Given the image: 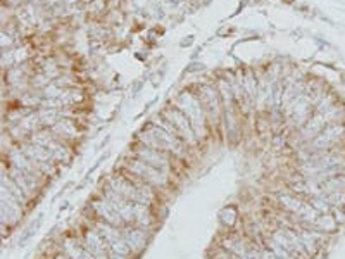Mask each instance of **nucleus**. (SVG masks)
I'll return each mask as SVG.
<instances>
[{
	"label": "nucleus",
	"instance_id": "1",
	"mask_svg": "<svg viewBox=\"0 0 345 259\" xmlns=\"http://www.w3.org/2000/svg\"><path fill=\"white\" fill-rule=\"evenodd\" d=\"M161 116L171 123V126L176 130V133H178V137L181 138V140H185V142L190 140V142H192L193 138H195V131H193V126H192V123H190V119L186 118L185 112L180 111L176 105L166 107Z\"/></svg>",
	"mask_w": 345,
	"mask_h": 259
},
{
	"label": "nucleus",
	"instance_id": "2",
	"mask_svg": "<svg viewBox=\"0 0 345 259\" xmlns=\"http://www.w3.org/2000/svg\"><path fill=\"white\" fill-rule=\"evenodd\" d=\"M204 69H205V66L202 62H199V61H192V62L185 67L183 73H185V74H193V73H200V71H204Z\"/></svg>",
	"mask_w": 345,
	"mask_h": 259
},
{
	"label": "nucleus",
	"instance_id": "3",
	"mask_svg": "<svg viewBox=\"0 0 345 259\" xmlns=\"http://www.w3.org/2000/svg\"><path fill=\"white\" fill-rule=\"evenodd\" d=\"M192 43H193V35L188 37V38H183V40L180 42V47H190Z\"/></svg>",
	"mask_w": 345,
	"mask_h": 259
},
{
	"label": "nucleus",
	"instance_id": "4",
	"mask_svg": "<svg viewBox=\"0 0 345 259\" xmlns=\"http://www.w3.org/2000/svg\"><path fill=\"white\" fill-rule=\"evenodd\" d=\"M140 86H141V80H137V81L133 83V92L137 93L138 90H140Z\"/></svg>",
	"mask_w": 345,
	"mask_h": 259
}]
</instances>
